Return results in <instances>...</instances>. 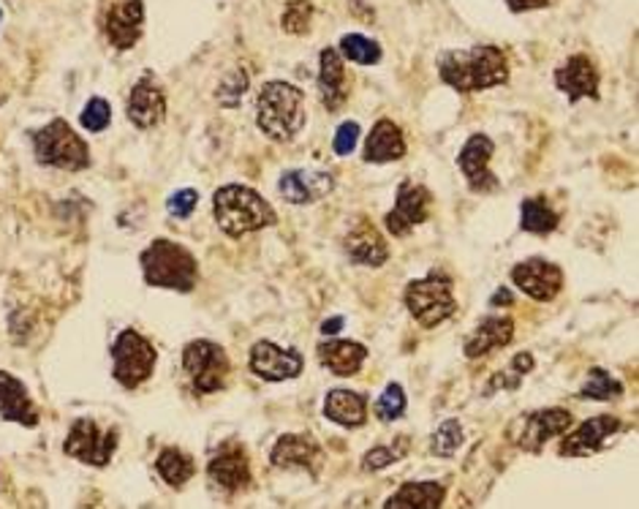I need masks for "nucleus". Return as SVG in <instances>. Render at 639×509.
<instances>
[{
	"label": "nucleus",
	"instance_id": "obj_20",
	"mask_svg": "<svg viewBox=\"0 0 639 509\" xmlns=\"http://www.w3.org/2000/svg\"><path fill=\"white\" fill-rule=\"evenodd\" d=\"M208 474L221 491L240 493L251 485V460L240 444L229 442L213 455V460L208 463Z\"/></svg>",
	"mask_w": 639,
	"mask_h": 509
},
{
	"label": "nucleus",
	"instance_id": "obj_47",
	"mask_svg": "<svg viewBox=\"0 0 639 509\" xmlns=\"http://www.w3.org/2000/svg\"><path fill=\"white\" fill-rule=\"evenodd\" d=\"M0 23H3V9H0Z\"/></svg>",
	"mask_w": 639,
	"mask_h": 509
},
{
	"label": "nucleus",
	"instance_id": "obj_10",
	"mask_svg": "<svg viewBox=\"0 0 639 509\" xmlns=\"http://www.w3.org/2000/svg\"><path fill=\"white\" fill-rule=\"evenodd\" d=\"M572 411L557 409V406H552V409H536L517 417V422L509 427V436H512V442L517 444L519 449H525V452H541L544 444L550 442V438L566 433L568 427H572Z\"/></svg>",
	"mask_w": 639,
	"mask_h": 509
},
{
	"label": "nucleus",
	"instance_id": "obj_23",
	"mask_svg": "<svg viewBox=\"0 0 639 509\" xmlns=\"http://www.w3.org/2000/svg\"><path fill=\"white\" fill-rule=\"evenodd\" d=\"M0 417L23 427L39 425V411L30 400L28 387L9 371H0Z\"/></svg>",
	"mask_w": 639,
	"mask_h": 509
},
{
	"label": "nucleus",
	"instance_id": "obj_38",
	"mask_svg": "<svg viewBox=\"0 0 639 509\" xmlns=\"http://www.w3.org/2000/svg\"><path fill=\"white\" fill-rule=\"evenodd\" d=\"M246 90H248V74L242 72V69H231V72L221 79L218 90H215V99H218L224 107H229V110H235V107L246 99Z\"/></svg>",
	"mask_w": 639,
	"mask_h": 509
},
{
	"label": "nucleus",
	"instance_id": "obj_18",
	"mask_svg": "<svg viewBox=\"0 0 639 509\" xmlns=\"http://www.w3.org/2000/svg\"><path fill=\"white\" fill-rule=\"evenodd\" d=\"M599 69L588 55H572L555 69V88L566 96L568 104L599 99Z\"/></svg>",
	"mask_w": 639,
	"mask_h": 509
},
{
	"label": "nucleus",
	"instance_id": "obj_27",
	"mask_svg": "<svg viewBox=\"0 0 639 509\" xmlns=\"http://www.w3.org/2000/svg\"><path fill=\"white\" fill-rule=\"evenodd\" d=\"M405 156V137L400 132V126H394L392 121H378L373 126V132L367 134L365 150H362V159L367 164H392Z\"/></svg>",
	"mask_w": 639,
	"mask_h": 509
},
{
	"label": "nucleus",
	"instance_id": "obj_33",
	"mask_svg": "<svg viewBox=\"0 0 639 509\" xmlns=\"http://www.w3.org/2000/svg\"><path fill=\"white\" fill-rule=\"evenodd\" d=\"M621 395H623V384L617 382L612 373H606L604 368H590L588 378H585V384L579 387L577 398L612 400V398H621Z\"/></svg>",
	"mask_w": 639,
	"mask_h": 509
},
{
	"label": "nucleus",
	"instance_id": "obj_35",
	"mask_svg": "<svg viewBox=\"0 0 639 509\" xmlns=\"http://www.w3.org/2000/svg\"><path fill=\"white\" fill-rule=\"evenodd\" d=\"M463 438H465V431L463 425H460V420H443L441 425L433 431L430 452L436 455V458H454L458 449L463 447Z\"/></svg>",
	"mask_w": 639,
	"mask_h": 509
},
{
	"label": "nucleus",
	"instance_id": "obj_30",
	"mask_svg": "<svg viewBox=\"0 0 639 509\" xmlns=\"http://www.w3.org/2000/svg\"><path fill=\"white\" fill-rule=\"evenodd\" d=\"M557 224H561V219L544 199H523V204H519V229L530 232V235H550V232L557 229Z\"/></svg>",
	"mask_w": 639,
	"mask_h": 509
},
{
	"label": "nucleus",
	"instance_id": "obj_25",
	"mask_svg": "<svg viewBox=\"0 0 639 509\" xmlns=\"http://www.w3.org/2000/svg\"><path fill=\"white\" fill-rule=\"evenodd\" d=\"M270 463L275 469H302L316 474L318 463H322V452H318V447L308 436L289 433V436H280L275 442L273 452H270Z\"/></svg>",
	"mask_w": 639,
	"mask_h": 509
},
{
	"label": "nucleus",
	"instance_id": "obj_6",
	"mask_svg": "<svg viewBox=\"0 0 639 509\" xmlns=\"http://www.w3.org/2000/svg\"><path fill=\"white\" fill-rule=\"evenodd\" d=\"M403 300L411 316L425 330L438 327V324L452 319L454 311H458V302H454L452 295V278L441 273V270H430L425 278L411 281L405 286Z\"/></svg>",
	"mask_w": 639,
	"mask_h": 509
},
{
	"label": "nucleus",
	"instance_id": "obj_34",
	"mask_svg": "<svg viewBox=\"0 0 639 509\" xmlns=\"http://www.w3.org/2000/svg\"><path fill=\"white\" fill-rule=\"evenodd\" d=\"M530 371H534V355H530V351H519V355L509 362L506 371H498L496 376H492V382L487 384L485 393L492 395L498 393V389H517Z\"/></svg>",
	"mask_w": 639,
	"mask_h": 509
},
{
	"label": "nucleus",
	"instance_id": "obj_26",
	"mask_svg": "<svg viewBox=\"0 0 639 509\" xmlns=\"http://www.w3.org/2000/svg\"><path fill=\"white\" fill-rule=\"evenodd\" d=\"M316 351L318 362H322L329 373L343 378L356 376L367 360V349L362 344H356V340H324V344H318Z\"/></svg>",
	"mask_w": 639,
	"mask_h": 509
},
{
	"label": "nucleus",
	"instance_id": "obj_21",
	"mask_svg": "<svg viewBox=\"0 0 639 509\" xmlns=\"http://www.w3.org/2000/svg\"><path fill=\"white\" fill-rule=\"evenodd\" d=\"M278 191L289 204L322 202L335 191V175L318 170H289L280 175Z\"/></svg>",
	"mask_w": 639,
	"mask_h": 509
},
{
	"label": "nucleus",
	"instance_id": "obj_2",
	"mask_svg": "<svg viewBox=\"0 0 639 509\" xmlns=\"http://www.w3.org/2000/svg\"><path fill=\"white\" fill-rule=\"evenodd\" d=\"M256 126L273 142H295L305 128V94L284 79H270L256 96Z\"/></svg>",
	"mask_w": 639,
	"mask_h": 509
},
{
	"label": "nucleus",
	"instance_id": "obj_44",
	"mask_svg": "<svg viewBox=\"0 0 639 509\" xmlns=\"http://www.w3.org/2000/svg\"><path fill=\"white\" fill-rule=\"evenodd\" d=\"M340 327H343V316H335V319H329V322L322 324V333L324 335H335Z\"/></svg>",
	"mask_w": 639,
	"mask_h": 509
},
{
	"label": "nucleus",
	"instance_id": "obj_40",
	"mask_svg": "<svg viewBox=\"0 0 639 509\" xmlns=\"http://www.w3.org/2000/svg\"><path fill=\"white\" fill-rule=\"evenodd\" d=\"M405 414V393L400 384H387L384 395L376 404V417L381 422H394Z\"/></svg>",
	"mask_w": 639,
	"mask_h": 509
},
{
	"label": "nucleus",
	"instance_id": "obj_12",
	"mask_svg": "<svg viewBox=\"0 0 639 509\" xmlns=\"http://www.w3.org/2000/svg\"><path fill=\"white\" fill-rule=\"evenodd\" d=\"M430 204L433 194L427 191L419 183L403 181L398 186V199H394V208L389 210L387 219H384V226H387L389 235L405 237L414 226L425 224L430 219Z\"/></svg>",
	"mask_w": 639,
	"mask_h": 509
},
{
	"label": "nucleus",
	"instance_id": "obj_41",
	"mask_svg": "<svg viewBox=\"0 0 639 509\" xmlns=\"http://www.w3.org/2000/svg\"><path fill=\"white\" fill-rule=\"evenodd\" d=\"M356 142H360V123H354V121L340 123L338 132H335V137H333L335 156H340V159H346V156L354 153Z\"/></svg>",
	"mask_w": 639,
	"mask_h": 509
},
{
	"label": "nucleus",
	"instance_id": "obj_29",
	"mask_svg": "<svg viewBox=\"0 0 639 509\" xmlns=\"http://www.w3.org/2000/svg\"><path fill=\"white\" fill-rule=\"evenodd\" d=\"M324 417L340 427H362L367 422V395L333 389L324 400Z\"/></svg>",
	"mask_w": 639,
	"mask_h": 509
},
{
	"label": "nucleus",
	"instance_id": "obj_43",
	"mask_svg": "<svg viewBox=\"0 0 639 509\" xmlns=\"http://www.w3.org/2000/svg\"><path fill=\"white\" fill-rule=\"evenodd\" d=\"M552 0H506V7L512 14H523V12H536V9H547Z\"/></svg>",
	"mask_w": 639,
	"mask_h": 509
},
{
	"label": "nucleus",
	"instance_id": "obj_45",
	"mask_svg": "<svg viewBox=\"0 0 639 509\" xmlns=\"http://www.w3.org/2000/svg\"><path fill=\"white\" fill-rule=\"evenodd\" d=\"M498 302H512V295H509V289H503V286L496 291V297H492V300H490V306L496 308Z\"/></svg>",
	"mask_w": 639,
	"mask_h": 509
},
{
	"label": "nucleus",
	"instance_id": "obj_19",
	"mask_svg": "<svg viewBox=\"0 0 639 509\" xmlns=\"http://www.w3.org/2000/svg\"><path fill=\"white\" fill-rule=\"evenodd\" d=\"M351 79L346 72V61L338 47H324L318 55V99L324 110L338 112L349 101Z\"/></svg>",
	"mask_w": 639,
	"mask_h": 509
},
{
	"label": "nucleus",
	"instance_id": "obj_31",
	"mask_svg": "<svg viewBox=\"0 0 639 509\" xmlns=\"http://www.w3.org/2000/svg\"><path fill=\"white\" fill-rule=\"evenodd\" d=\"M155 469H159L161 480L172 487H183L193 474H197V465H193L191 455H186L177 447L161 449L159 460H155Z\"/></svg>",
	"mask_w": 639,
	"mask_h": 509
},
{
	"label": "nucleus",
	"instance_id": "obj_22",
	"mask_svg": "<svg viewBox=\"0 0 639 509\" xmlns=\"http://www.w3.org/2000/svg\"><path fill=\"white\" fill-rule=\"evenodd\" d=\"M343 251L351 262L362 264V268H381L389 259L387 240H384L381 232H378L367 219H360L349 232H346Z\"/></svg>",
	"mask_w": 639,
	"mask_h": 509
},
{
	"label": "nucleus",
	"instance_id": "obj_17",
	"mask_svg": "<svg viewBox=\"0 0 639 509\" xmlns=\"http://www.w3.org/2000/svg\"><path fill=\"white\" fill-rule=\"evenodd\" d=\"M621 427V420L612 414L590 417V420H585L577 431L568 433V436L563 438L557 452H561L563 458H588V455L601 452V449L606 447V442H610Z\"/></svg>",
	"mask_w": 639,
	"mask_h": 509
},
{
	"label": "nucleus",
	"instance_id": "obj_1",
	"mask_svg": "<svg viewBox=\"0 0 639 509\" xmlns=\"http://www.w3.org/2000/svg\"><path fill=\"white\" fill-rule=\"evenodd\" d=\"M438 77L458 94H481L509 83V58L501 47L492 45L447 50L438 58Z\"/></svg>",
	"mask_w": 639,
	"mask_h": 509
},
{
	"label": "nucleus",
	"instance_id": "obj_24",
	"mask_svg": "<svg viewBox=\"0 0 639 509\" xmlns=\"http://www.w3.org/2000/svg\"><path fill=\"white\" fill-rule=\"evenodd\" d=\"M514 338V322L512 316H487L476 324L474 333L465 338L463 351L468 360H479V357L490 355V351L503 349L512 344Z\"/></svg>",
	"mask_w": 639,
	"mask_h": 509
},
{
	"label": "nucleus",
	"instance_id": "obj_42",
	"mask_svg": "<svg viewBox=\"0 0 639 509\" xmlns=\"http://www.w3.org/2000/svg\"><path fill=\"white\" fill-rule=\"evenodd\" d=\"M199 204V194L193 188H183V191H175L170 199H166V210L175 219H191L193 210Z\"/></svg>",
	"mask_w": 639,
	"mask_h": 509
},
{
	"label": "nucleus",
	"instance_id": "obj_39",
	"mask_svg": "<svg viewBox=\"0 0 639 509\" xmlns=\"http://www.w3.org/2000/svg\"><path fill=\"white\" fill-rule=\"evenodd\" d=\"M79 123H83L85 132H90V134L106 132L112 123V107L106 104V99L96 96V99H90L88 104H85L83 115H79Z\"/></svg>",
	"mask_w": 639,
	"mask_h": 509
},
{
	"label": "nucleus",
	"instance_id": "obj_36",
	"mask_svg": "<svg viewBox=\"0 0 639 509\" xmlns=\"http://www.w3.org/2000/svg\"><path fill=\"white\" fill-rule=\"evenodd\" d=\"M313 23V3L311 0H289L280 14V28L291 36H302L311 30Z\"/></svg>",
	"mask_w": 639,
	"mask_h": 509
},
{
	"label": "nucleus",
	"instance_id": "obj_5",
	"mask_svg": "<svg viewBox=\"0 0 639 509\" xmlns=\"http://www.w3.org/2000/svg\"><path fill=\"white\" fill-rule=\"evenodd\" d=\"M36 161L63 172H83L90 166V148L63 117H55L39 132H30Z\"/></svg>",
	"mask_w": 639,
	"mask_h": 509
},
{
	"label": "nucleus",
	"instance_id": "obj_32",
	"mask_svg": "<svg viewBox=\"0 0 639 509\" xmlns=\"http://www.w3.org/2000/svg\"><path fill=\"white\" fill-rule=\"evenodd\" d=\"M338 52L343 55V61L360 63V66H376V63L381 61V47H378V41L367 39V36L362 34H346L343 39H340Z\"/></svg>",
	"mask_w": 639,
	"mask_h": 509
},
{
	"label": "nucleus",
	"instance_id": "obj_7",
	"mask_svg": "<svg viewBox=\"0 0 639 509\" xmlns=\"http://www.w3.org/2000/svg\"><path fill=\"white\" fill-rule=\"evenodd\" d=\"M112 355V376L121 387L137 389L153 376L155 362H159V351L150 344L145 335L137 330H123L115 338L110 349Z\"/></svg>",
	"mask_w": 639,
	"mask_h": 509
},
{
	"label": "nucleus",
	"instance_id": "obj_28",
	"mask_svg": "<svg viewBox=\"0 0 639 509\" xmlns=\"http://www.w3.org/2000/svg\"><path fill=\"white\" fill-rule=\"evenodd\" d=\"M447 498V487L436 480L405 482L384 501L387 509H438Z\"/></svg>",
	"mask_w": 639,
	"mask_h": 509
},
{
	"label": "nucleus",
	"instance_id": "obj_9",
	"mask_svg": "<svg viewBox=\"0 0 639 509\" xmlns=\"http://www.w3.org/2000/svg\"><path fill=\"white\" fill-rule=\"evenodd\" d=\"M117 444H121V438H117L115 427L101 431L90 417H79V420H74L72 431H68L66 444H63V452L77 458L79 463L104 469V465L115 458Z\"/></svg>",
	"mask_w": 639,
	"mask_h": 509
},
{
	"label": "nucleus",
	"instance_id": "obj_11",
	"mask_svg": "<svg viewBox=\"0 0 639 509\" xmlns=\"http://www.w3.org/2000/svg\"><path fill=\"white\" fill-rule=\"evenodd\" d=\"M101 30L117 52L134 50L145 30L142 0H106L101 12Z\"/></svg>",
	"mask_w": 639,
	"mask_h": 509
},
{
	"label": "nucleus",
	"instance_id": "obj_14",
	"mask_svg": "<svg viewBox=\"0 0 639 509\" xmlns=\"http://www.w3.org/2000/svg\"><path fill=\"white\" fill-rule=\"evenodd\" d=\"M248 365L264 382H289V378H297L302 373L305 357L297 349H280L273 340H259V344H253Z\"/></svg>",
	"mask_w": 639,
	"mask_h": 509
},
{
	"label": "nucleus",
	"instance_id": "obj_16",
	"mask_svg": "<svg viewBox=\"0 0 639 509\" xmlns=\"http://www.w3.org/2000/svg\"><path fill=\"white\" fill-rule=\"evenodd\" d=\"M128 121L137 128L148 132V128H155L164 123L166 117V96L164 88L159 85V79L153 74H142V77L134 83L131 94H128Z\"/></svg>",
	"mask_w": 639,
	"mask_h": 509
},
{
	"label": "nucleus",
	"instance_id": "obj_13",
	"mask_svg": "<svg viewBox=\"0 0 639 509\" xmlns=\"http://www.w3.org/2000/svg\"><path fill=\"white\" fill-rule=\"evenodd\" d=\"M492 153H496L492 139L487 137V134H474V137L463 145V150H460L458 156V166L465 175V183H468L471 191L481 194V197L501 188V181H498V177L490 172Z\"/></svg>",
	"mask_w": 639,
	"mask_h": 509
},
{
	"label": "nucleus",
	"instance_id": "obj_37",
	"mask_svg": "<svg viewBox=\"0 0 639 509\" xmlns=\"http://www.w3.org/2000/svg\"><path fill=\"white\" fill-rule=\"evenodd\" d=\"M409 436H398V442L387 444V447H373L371 452H365V458H362V471H381L387 469V465L398 463V460L409 452Z\"/></svg>",
	"mask_w": 639,
	"mask_h": 509
},
{
	"label": "nucleus",
	"instance_id": "obj_3",
	"mask_svg": "<svg viewBox=\"0 0 639 509\" xmlns=\"http://www.w3.org/2000/svg\"><path fill=\"white\" fill-rule=\"evenodd\" d=\"M139 264H142L145 284L153 289H172L183 295H191L197 289L199 262L180 243L159 237L145 248Z\"/></svg>",
	"mask_w": 639,
	"mask_h": 509
},
{
	"label": "nucleus",
	"instance_id": "obj_15",
	"mask_svg": "<svg viewBox=\"0 0 639 509\" xmlns=\"http://www.w3.org/2000/svg\"><path fill=\"white\" fill-rule=\"evenodd\" d=\"M512 281L523 295H528L536 302H550L561 295L563 289V270L547 259H525L514 264Z\"/></svg>",
	"mask_w": 639,
	"mask_h": 509
},
{
	"label": "nucleus",
	"instance_id": "obj_8",
	"mask_svg": "<svg viewBox=\"0 0 639 509\" xmlns=\"http://www.w3.org/2000/svg\"><path fill=\"white\" fill-rule=\"evenodd\" d=\"M183 368H186L188 378H191L193 389L199 395H213L224 389L231 373V362L224 346L213 344L208 338L191 340L183 349Z\"/></svg>",
	"mask_w": 639,
	"mask_h": 509
},
{
	"label": "nucleus",
	"instance_id": "obj_46",
	"mask_svg": "<svg viewBox=\"0 0 639 509\" xmlns=\"http://www.w3.org/2000/svg\"><path fill=\"white\" fill-rule=\"evenodd\" d=\"M7 101V88H3V72H0V104Z\"/></svg>",
	"mask_w": 639,
	"mask_h": 509
},
{
	"label": "nucleus",
	"instance_id": "obj_4",
	"mask_svg": "<svg viewBox=\"0 0 639 509\" xmlns=\"http://www.w3.org/2000/svg\"><path fill=\"white\" fill-rule=\"evenodd\" d=\"M213 213L221 232H226L229 237L251 235V232L275 226V221H278L273 204L262 194L248 186H237V183L215 191Z\"/></svg>",
	"mask_w": 639,
	"mask_h": 509
}]
</instances>
